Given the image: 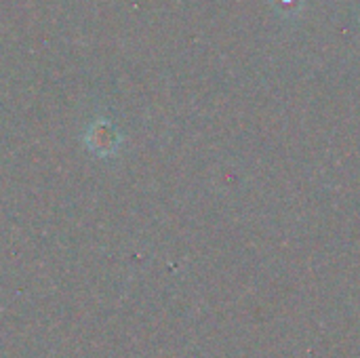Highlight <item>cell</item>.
<instances>
[{
  "mask_svg": "<svg viewBox=\"0 0 360 358\" xmlns=\"http://www.w3.org/2000/svg\"><path fill=\"white\" fill-rule=\"evenodd\" d=\"M120 141L122 139H120L118 131L114 129V124L103 118L95 120L84 133L86 148L97 156H114L120 148Z\"/></svg>",
  "mask_w": 360,
  "mask_h": 358,
  "instance_id": "1",
  "label": "cell"
}]
</instances>
